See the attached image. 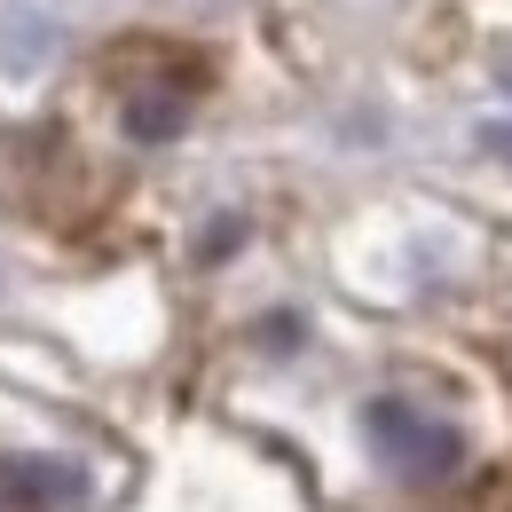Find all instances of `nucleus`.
Wrapping results in <instances>:
<instances>
[{"mask_svg":"<svg viewBox=\"0 0 512 512\" xmlns=\"http://www.w3.org/2000/svg\"><path fill=\"white\" fill-rule=\"evenodd\" d=\"M87 497V473L64 457H0V512H64Z\"/></svg>","mask_w":512,"mask_h":512,"instance_id":"f03ea898","label":"nucleus"},{"mask_svg":"<svg viewBox=\"0 0 512 512\" xmlns=\"http://www.w3.org/2000/svg\"><path fill=\"white\" fill-rule=\"evenodd\" d=\"M237 237H245V221H213V237H205V260H213V253H229Z\"/></svg>","mask_w":512,"mask_h":512,"instance_id":"39448f33","label":"nucleus"},{"mask_svg":"<svg viewBox=\"0 0 512 512\" xmlns=\"http://www.w3.org/2000/svg\"><path fill=\"white\" fill-rule=\"evenodd\" d=\"M182 127H190V95H174V87L127 95V134L134 142H174Z\"/></svg>","mask_w":512,"mask_h":512,"instance_id":"20e7f679","label":"nucleus"},{"mask_svg":"<svg viewBox=\"0 0 512 512\" xmlns=\"http://www.w3.org/2000/svg\"><path fill=\"white\" fill-rule=\"evenodd\" d=\"M56 56V24L40 16V8H0V71H40Z\"/></svg>","mask_w":512,"mask_h":512,"instance_id":"7ed1b4c3","label":"nucleus"},{"mask_svg":"<svg viewBox=\"0 0 512 512\" xmlns=\"http://www.w3.org/2000/svg\"><path fill=\"white\" fill-rule=\"evenodd\" d=\"M363 434L379 449L394 473H410V481H449L457 465H465V434L442 426V418H426V410H410V402H394L379 394L371 410H363Z\"/></svg>","mask_w":512,"mask_h":512,"instance_id":"f257e3e1","label":"nucleus"}]
</instances>
